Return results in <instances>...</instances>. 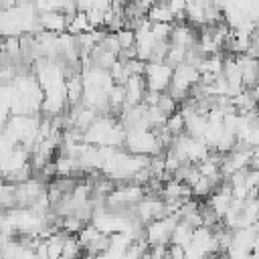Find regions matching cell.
Masks as SVG:
<instances>
[{
    "instance_id": "2",
    "label": "cell",
    "mask_w": 259,
    "mask_h": 259,
    "mask_svg": "<svg viewBox=\"0 0 259 259\" xmlns=\"http://www.w3.org/2000/svg\"><path fill=\"white\" fill-rule=\"evenodd\" d=\"M172 77H174V69L162 61V63H146V69H144V81H146V87L148 91H156V93H166L170 83H172Z\"/></svg>"
},
{
    "instance_id": "11",
    "label": "cell",
    "mask_w": 259,
    "mask_h": 259,
    "mask_svg": "<svg viewBox=\"0 0 259 259\" xmlns=\"http://www.w3.org/2000/svg\"><path fill=\"white\" fill-rule=\"evenodd\" d=\"M123 87H125V105H140L144 101V95L148 91L146 81H144V75L130 77L123 83Z\"/></svg>"
},
{
    "instance_id": "20",
    "label": "cell",
    "mask_w": 259,
    "mask_h": 259,
    "mask_svg": "<svg viewBox=\"0 0 259 259\" xmlns=\"http://www.w3.org/2000/svg\"><path fill=\"white\" fill-rule=\"evenodd\" d=\"M8 119H10V107H8V105H4V103H0V134L4 132V127H6Z\"/></svg>"
},
{
    "instance_id": "3",
    "label": "cell",
    "mask_w": 259,
    "mask_h": 259,
    "mask_svg": "<svg viewBox=\"0 0 259 259\" xmlns=\"http://www.w3.org/2000/svg\"><path fill=\"white\" fill-rule=\"evenodd\" d=\"M180 219L176 214H166L158 221H152L148 225H144V239L148 241L150 247L154 245H168L170 243V237H172V231L176 227Z\"/></svg>"
},
{
    "instance_id": "5",
    "label": "cell",
    "mask_w": 259,
    "mask_h": 259,
    "mask_svg": "<svg viewBox=\"0 0 259 259\" xmlns=\"http://www.w3.org/2000/svg\"><path fill=\"white\" fill-rule=\"evenodd\" d=\"M117 123V119H113L111 115H97V119L83 132V142L89 146H107L109 134L113 130V125Z\"/></svg>"
},
{
    "instance_id": "18",
    "label": "cell",
    "mask_w": 259,
    "mask_h": 259,
    "mask_svg": "<svg viewBox=\"0 0 259 259\" xmlns=\"http://www.w3.org/2000/svg\"><path fill=\"white\" fill-rule=\"evenodd\" d=\"M115 36H117V42H119V49L121 51H130V49L136 47V30L134 28L123 26V28H119L115 32Z\"/></svg>"
},
{
    "instance_id": "9",
    "label": "cell",
    "mask_w": 259,
    "mask_h": 259,
    "mask_svg": "<svg viewBox=\"0 0 259 259\" xmlns=\"http://www.w3.org/2000/svg\"><path fill=\"white\" fill-rule=\"evenodd\" d=\"M38 22L45 32H51V34L67 32V14H63L59 10H49V12L38 14Z\"/></svg>"
},
{
    "instance_id": "21",
    "label": "cell",
    "mask_w": 259,
    "mask_h": 259,
    "mask_svg": "<svg viewBox=\"0 0 259 259\" xmlns=\"http://www.w3.org/2000/svg\"><path fill=\"white\" fill-rule=\"evenodd\" d=\"M75 4H77V10L89 12V10L95 6V0H75Z\"/></svg>"
},
{
    "instance_id": "1",
    "label": "cell",
    "mask_w": 259,
    "mask_h": 259,
    "mask_svg": "<svg viewBox=\"0 0 259 259\" xmlns=\"http://www.w3.org/2000/svg\"><path fill=\"white\" fill-rule=\"evenodd\" d=\"M125 150L132 152V154H138V156H158V154H164L162 146L158 144V138L154 134V130H148V127H132L127 130L125 134Z\"/></svg>"
},
{
    "instance_id": "19",
    "label": "cell",
    "mask_w": 259,
    "mask_h": 259,
    "mask_svg": "<svg viewBox=\"0 0 259 259\" xmlns=\"http://www.w3.org/2000/svg\"><path fill=\"white\" fill-rule=\"evenodd\" d=\"M156 105L160 107V111H162L166 117H168V115H172V113H176V111H178V107H180V103H178V101H176L168 91L160 95V99H158V103H156Z\"/></svg>"
},
{
    "instance_id": "15",
    "label": "cell",
    "mask_w": 259,
    "mask_h": 259,
    "mask_svg": "<svg viewBox=\"0 0 259 259\" xmlns=\"http://www.w3.org/2000/svg\"><path fill=\"white\" fill-rule=\"evenodd\" d=\"M192 235H194V227H190L188 223L184 221H178L174 231H172V237H170V243L172 245H180V247H188L192 243Z\"/></svg>"
},
{
    "instance_id": "8",
    "label": "cell",
    "mask_w": 259,
    "mask_h": 259,
    "mask_svg": "<svg viewBox=\"0 0 259 259\" xmlns=\"http://www.w3.org/2000/svg\"><path fill=\"white\" fill-rule=\"evenodd\" d=\"M231 202H233V192H231L229 182H227V184H221V186L206 198V204L217 212V217H219L221 221H223V217L227 214Z\"/></svg>"
},
{
    "instance_id": "12",
    "label": "cell",
    "mask_w": 259,
    "mask_h": 259,
    "mask_svg": "<svg viewBox=\"0 0 259 259\" xmlns=\"http://www.w3.org/2000/svg\"><path fill=\"white\" fill-rule=\"evenodd\" d=\"M65 87H67V101H69V107H75V105H81V99H83V77L81 73H69L67 79H65Z\"/></svg>"
},
{
    "instance_id": "10",
    "label": "cell",
    "mask_w": 259,
    "mask_h": 259,
    "mask_svg": "<svg viewBox=\"0 0 259 259\" xmlns=\"http://www.w3.org/2000/svg\"><path fill=\"white\" fill-rule=\"evenodd\" d=\"M239 67H241V75H243V85L245 89L247 87H253L259 83V61L257 59H251L249 55H235Z\"/></svg>"
},
{
    "instance_id": "24",
    "label": "cell",
    "mask_w": 259,
    "mask_h": 259,
    "mask_svg": "<svg viewBox=\"0 0 259 259\" xmlns=\"http://www.w3.org/2000/svg\"><path fill=\"white\" fill-rule=\"evenodd\" d=\"M144 259H150V257H144Z\"/></svg>"
},
{
    "instance_id": "17",
    "label": "cell",
    "mask_w": 259,
    "mask_h": 259,
    "mask_svg": "<svg viewBox=\"0 0 259 259\" xmlns=\"http://www.w3.org/2000/svg\"><path fill=\"white\" fill-rule=\"evenodd\" d=\"M174 138L176 136H182V134H186V119H184V115L180 113V109L176 111V113H172V115H168V119H166V125H164Z\"/></svg>"
},
{
    "instance_id": "22",
    "label": "cell",
    "mask_w": 259,
    "mask_h": 259,
    "mask_svg": "<svg viewBox=\"0 0 259 259\" xmlns=\"http://www.w3.org/2000/svg\"><path fill=\"white\" fill-rule=\"evenodd\" d=\"M148 6H152V4H158V2H166V0H144Z\"/></svg>"
},
{
    "instance_id": "6",
    "label": "cell",
    "mask_w": 259,
    "mask_h": 259,
    "mask_svg": "<svg viewBox=\"0 0 259 259\" xmlns=\"http://www.w3.org/2000/svg\"><path fill=\"white\" fill-rule=\"evenodd\" d=\"M136 217L142 225H148L152 221H158L166 217V202L158 194H146L138 204H136Z\"/></svg>"
},
{
    "instance_id": "14",
    "label": "cell",
    "mask_w": 259,
    "mask_h": 259,
    "mask_svg": "<svg viewBox=\"0 0 259 259\" xmlns=\"http://www.w3.org/2000/svg\"><path fill=\"white\" fill-rule=\"evenodd\" d=\"M89 30H93V28H91V24H89L87 12H81V10H77L75 14L67 16V32H69V34H73V36H79V34H83V32H89Z\"/></svg>"
},
{
    "instance_id": "16",
    "label": "cell",
    "mask_w": 259,
    "mask_h": 259,
    "mask_svg": "<svg viewBox=\"0 0 259 259\" xmlns=\"http://www.w3.org/2000/svg\"><path fill=\"white\" fill-rule=\"evenodd\" d=\"M107 99H109V111H121L123 105H125V87L115 83L109 93H107Z\"/></svg>"
},
{
    "instance_id": "13",
    "label": "cell",
    "mask_w": 259,
    "mask_h": 259,
    "mask_svg": "<svg viewBox=\"0 0 259 259\" xmlns=\"http://www.w3.org/2000/svg\"><path fill=\"white\" fill-rule=\"evenodd\" d=\"M146 18H148L150 22H168V24H174V22H176V16H174V12L170 10L168 2L152 4L150 10H148V14H146Z\"/></svg>"
},
{
    "instance_id": "23",
    "label": "cell",
    "mask_w": 259,
    "mask_h": 259,
    "mask_svg": "<svg viewBox=\"0 0 259 259\" xmlns=\"http://www.w3.org/2000/svg\"><path fill=\"white\" fill-rule=\"evenodd\" d=\"M257 111H259V103H257Z\"/></svg>"
},
{
    "instance_id": "7",
    "label": "cell",
    "mask_w": 259,
    "mask_h": 259,
    "mask_svg": "<svg viewBox=\"0 0 259 259\" xmlns=\"http://www.w3.org/2000/svg\"><path fill=\"white\" fill-rule=\"evenodd\" d=\"M198 42V34L194 30V26H190L186 20L184 22H174L172 34H170V45L172 47H182V49H190Z\"/></svg>"
},
{
    "instance_id": "4",
    "label": "cell",
    "mask_w": 259,
    "mask_h": 259,
    "mask_svg": "<svg viewBox=\"0 0 259 259\" xmlns=\"http://www.w3.org/2000/svg\"><path fill=\"white\" fill-rule=\"evenodd\" d=\"M49 184H45V180L40 178H30L26 182L16 184L14 188V198H16V206L18 208H30L34 206L40 198L47 196Z\"/></svg>"
}]
</instances>
